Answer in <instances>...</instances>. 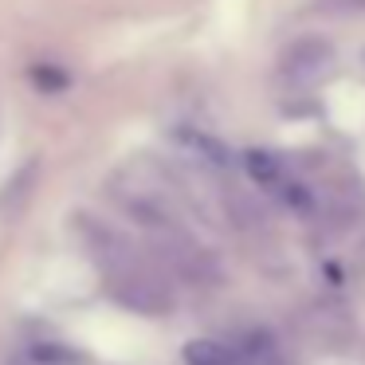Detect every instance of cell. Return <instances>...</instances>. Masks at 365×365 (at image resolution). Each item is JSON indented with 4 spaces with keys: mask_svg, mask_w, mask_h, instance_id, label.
Masks as SVG:
<instances>
[{
    "mask_svg": "<svg viewBox=\"0 0 365 365\" xmlns=\"http://www.w3.org/2000/svg\"><path fill=\"white\" fill-rule=\"evenodd\" d=\"M326 63H330V48L322 40H307L283 56V75L294 83H310L326 71Z\"/></svg>",
    "mask_w": 365,
    "mask_h": 365,
    "instance_id": "obj_3",
    "label": "cell"
},
{
    "mask_svg": "<svg viewBox=\"0 0 365 365\" xmlns=\"http://www.w3.org/2000/svg\"><path fill=\"white\" fill-rule=\"evenodd\" d=\"M32 79H36V87H40V91H48V95H59V91L67 87V71H59V67H51V63L36 67V71H32Z\"/></svg>",
    "mask_w": 365,
    "mask_h": 365,
    "instance_id": "obj_8",
    "label": "cell"
},
{
    "mask_svg": "<svg viewBox=\"0 0 365 365\" xmlns=\"http://www.w3.org/2000/svg\"><path fill=\"white\" fill-rule=\"evenodd\" d=\"M181 357H185V365H244L240 349L220 338H192Z\"/></svg>",
    "mask_w": 365,
    "mask_h": 365,
    "instance_id": "obj_5",
    "label": "cell"
},
{
    "mask_svg": "<svg viewBox=\"0 0 365 365\" xmlns=\"http://www.w3.org/2000/svg\"><path fill=\"white\" fill-rule=\"evenodd\" d=\"M110 192L114 200H118L122 208H126L130 216H134L142 228L158 232L161 240L165 236H181V216H177L173 200H169L165 189H158V185L150 181L145 173H138V169H118L110 181Z\"/></svg>",
    "mask_w": 365,
    "mask_h": 365,
    "instance_id": "obj_2",
    "label": "cell"
},
{
    "mask_svg": "<svg viewBox=\"0 0 365 365\" xmlns=\"http://www.w3.org/2000/svg\"><path fill=\"white\" fill-rule=\"evenodd\" d=\"M244 169H247V177H252L259 189H271V192H279L287 181H291L287 161L275 158V153H267V150H247L244 153Z\"/></svg>",
    "mask_w": 365,
    "mask_h": 365,
    "instance_id": "obj_4",
    "label": "cell"
},
{
    "mask_svg": "<svg viewBox=\"0 0 365 365\" xmlns=\"http://www.w3.org/2000/svg\"><path fill=\"white\" fill-rule=\"evenodd\" d=\"M79 228L87 236V247L95 255L98 271H103V287L114 294V302H122L126 310H138V314H150V318L173 310L169 279L150 259H142L118 232L95 224L91 216H79Z\"/></svg>",
    "mask_w": 365,
    "mask_h": 365,
    "instance_id": "obj_1",
    "label": "cell"
},
{
    "mask_svg": "<svg viewBox=\"0 0 365 365\" xmlns=\"http://www.w3.org/2000/svg\"><path fill=\"white\" fill-rule=\"evenodd\" d=\"M181 142L185 145H192V150L197 153H205V161H212V165H228V150H224L220 142H216V138H208V134H197V130H181Z\"/></svg>",
    "mask_w": 365,
    "mask_h": 365,
    "instance_id": "obj_7",
    "label": "cell"
},
{
    "mask_svg": "<svg viewBox=\"0 0 365 365\" xmlns=\"http://www.w3.org/2000/svg\"><path fill=\"white\" fill-rule=\"evenodd\" d=\"M32 361L36 365H83V354L71 346H63V341H36Z\"/></svg>",
    "mask_w": 365,
    "mask_h": 365,
    "instance_id": "obj_6",
    "label": "cell"
}]
</instances>
